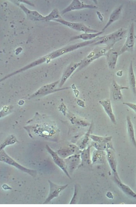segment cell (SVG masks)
I'll return each instance as SVG.
<instances>
[{
  "label": "cell",
  "instance_id": "ffe728a7",
  "mask_svg": "<svg viewBox=\"0 0 136 207\" xmlns=\"http://www.w3.org/2000/svg\"><path fill=\"white\" fill-rule=\"evenodd\" d=\"M92 147L91 145H89L86 148L82 150L80 154L81 160L80 166L90 165L92 164L90 156V150Z\"/></svg>",
  "mask_w": 136,
  "mask_h": 207
},
{
  "label": "cell",
  "instance_id": "44dd1931",
  "mask_svg": "<svg viewBox=\"0 0 136 207\" xmlns=\"http://www.w3.org/2000/svg\"><path fill=\"white\" fill-rule=\"evenodd\" d=\"M127 128L128 137L133 145L136 147V140L134 125L129 116L126 117Z\"/></svg>",
  "mask_w": 136,
  "mask_h": 207
},
{
  "label": "cell",
  "instance_id": "6da1fadb",
  "mask_svg": "<svg viewBox=\"0 0 136 207\" xmlns=\"http://www.w3.org/2000/svg\"><path fill=\"white\" fill-rule=\"evenodd\" d=\"M24 128L31 137L34 136L51 139L55 137L58 132L56 124L51 121H39Z\"/></svg>",
  "mask_w": 136,
  "mask_h": 207
},
{
  "label": "cell",
  "instance_id": "5b68a950",
  "mask_svg": "<svg viewBox=\"0 0 136 207\" xmlns=\"http://www.w3.org/2000/svg\"><path fill=\"white\" fill-rule=\"evenodd\" d=\"M96 41V39L78 43L58 49L50 54L51 59L58 57L67 52L71 51L92 44Z\"/></svg>",
  "mask_w": 136,
  "mask_h": 207
},
{
  "label": "cell",
  "instance_id": "e575fe53",
  "mask_svg": "<svg viewBox=\"0 0 136 207\" xmlns=\"http://www.w3.org/2000/svg\"><path fill=\"white\" fill-rule=\"evenodd\" d=\"M107 197L108 198L110 199H113V194L110 192H108L106 194Z\"/></svg>",
  "mask_w": 136,
  "mask_h": 207
},
{
  "label": "cell",
  "instance_id": "7c38bea8",
  "mask_svg": "<svg viewBox=\"0 0 136 207\" xmlns=\"http://www.w3.org/2000/svg\"><path fill=\"white\" fill-rule=\"evenodd\" d=\"M128 89V87L119 85L114 79L112 81L111 86L112 95L113 100L116 101L123 100L122 90Z\"/></svg>",
  "mask_w": 136,
  "mask_h": 207
},
{
  "label": "cell",
  "instance_id": "836d02e7",
  "mask_svg": "<svg viewBox=\"0 0 136 207\" xmlns=\"http://www.w3.org/2000/svg\"><path fill=\"white\" fill-rule=\"evenodd\" d=\"M2 188L4 190H11L12 188L6 184H3L2 185Z\"/></svg>",
  "mask_w": 136,
  "mask_h": 207
},
{
  "label": "cell",
  "instance_id": "30bf717a",
  "mask_svg": "<svg viewBox=\"0 0 136 207\" xmlns=\"http://www.w3.org/2000/svg\"><path fill=\"white\" fill-rule=\"evenodd\" d=\"M81 151L78 146L70 144L67 146L59 149L57 153L60 157L65 159L74 154H80Z\"/></svg>",
  "mask_w": 136,
  "mask_h": 207
},
{
  "label": "cell",
  "instance_id": "f1b7e54d",
  "mask_svg": "<svg viewBox=\"0 0 136 207\" xmlns=\"http://www.w3.org/2000/svg\"><path fill=\"white\" fill-rule=\"evenodd\" d=\"M17 140L14 135H11L7 136L0 144V150L3 149L6 146L13 144L17 142Z\"/></svg>",
  "mask_w": 136,
  "mask_h": 207
},
{
  "label": "cell",
  "instance_id": "52a82bcc",
  "mask_svg": "<svg viewBox=\"0 0 136 207\" xmlns=\"http://www.w3.org/2000/svg\"><path fill=\"white\" fill-rule=\"evenodd\" d=\"M48 182L50 185L49 192L43 204H47L54 198L58 197L60 194L68 186V184L58 185L50 180H48Z\"/></svg>",
  "mask_w": 136,
  "mask_h": 207
},
{
  "label": "cell",
  "instance_id": "4316f807",
  "mask_svg": "<svg viewBox=\"0 0 136 207\" xmlns=\"http://www.w3.org/2000/svg\"><path fill=\"white\" fill-rule=\"evenodd\" d=\"M90 138L92 141L99 143H107L110 142L112 139L111 136H102L91 134Z\"/></svg>",
  "mask_w": 136,
  "mask_h": 207
},
{
  "label": "cell",
  "instance_id": "8992f818",
  "mask_svg": "<svg viewBox=\"0 0 136 207\" xmlns=\"http://www.w3.org/2000/svg\"><path fill=\"white\" fill-rule=\"evenodd\" d=\"M135 44L134 25L131 24L126 40L118 53L119 55L127 51H133Z\"/></svg>",
  "mask_w": 136,
  "mask_h": 207
},
{
  "label": "cell",
  "instance_id": "4fadbf2b",
  "mask_svg": "<svg viewBox=\"0 0 136 207\" xmlns=\"http://www.w3.org/2000/svg\"><path fill=\"white\" fill-rule=\"evenodd\" d=\"M100 104L103 108L111 122L114 124H116V120L113 110L111 102L109 99H105L99 101Z\"/></svg>",
  "mask_w": 136,
  "mask_h": 207
},
{
  "label": "cell",
  "instance_id": "1f68e13d",
  "mask_svg": "<svg viewBox=\"0 0 136 207\" xmlns=\"http://www.w3.org/2000/svg\"><path fill=\"white\" fill-rule=\"evenodd\" d=\"M74 193L73 196L70 201V204H76L78 199V188L77 185L74 186Z\"/></svg>",
  "mask_w": 136,
  "mask_h": 207
},
{
  "label": "cell",
  "instance_id": "d4e9b609",
  "mask_svg": "<svg viewBox=\"0 0 136 207\" xmlns=\"http://www.w3.org/2000/svg\"><path fill=\"white\" fill-rule=\"evenodd\" d=\"M108 64L109 68L111 69H114L116 64L118 53L112 50L107 53Z\"/></svg>",
  "mask_w": 136,
  "mask_h": 207
},
{
  "label": "cell",
  "instance_id": "7402d4cb",
  "mask_svg": "<svg viewBox=\"0 0 136 207\" xmlns=\"http://www.w3.org/2000/svg\"><path fill=\"white\" fill-rule=\"evenodd\" d=\"M81 64L80 61L79 63L72 64L69 66L62 76L60 83V86L63 85L75 70L80 66Z\"/></svg>",
  "mask_w": 136,
  "mask_h": 207
},
{
  "label": "cell",
  "instance_id": "f546056e",
  "mask_svg": "<svg viewBox=\"0 0 136 207\" xmlns=\"http://www.w3.org/2000/svg\"><path fill=\"white\" fill-rule=\"evenodd\" d=\"M22 8L24 10V11L26 12L29 16L31 17L32 18H36L38 19V20H42L44 18H45L44 17L37 13L36 11H30L29 10L27 9L23 6V7H22Z\"/></svg>",
  "mask_w": 136,
  "mask_h": 207
},
{
  "label": "cell",
  "instance_id": "603a6c76",
  "mask_svg": "<svg viewBox=\"0 0 136 207\" xmlns=\"http://www.w3.org/2000/svg\"><path fill=\"white\" fill-rule=\"evenodd\" d=\"M122 8V6L120 5L112 12L110 14L108 22L103 28L102 31L106 29L112 23L119 19Z\"/></svg>",
  "mask_w": 136,
  "mask_h": 207
},
{
  "label": "cell",
  "instance_id": "5bb4252c",
  "mask_svg": "<svg viewBox=\"0 0 136 207\" xmlns=\"http://www.w3.org/2000/svg\"><path fill=\"white\" fill-rule=\"evenodd\" d=\"M109 48H105L99 50L95 52L93 51L91 52L89 54L87 57L84 60L81 61V64L80 65V68H81L89 64L93 60L97 59L100 57L105 55L107 53V51L108 50V49Z\"/></svg>",
  "mask_w": 136,
  "mask_h": 207
},
{
  "label": "cell",
  "instance_id": "9a60e30c",
  "mask_svg": "<svg viewBox=\"0 0 136 207\" xmlns=\"http://www.w3.org/2000/svg\"><path fill=\"white\" fill-rule=\"evenodd\" d=\"M97 8V7L95 5L86 4L79 0H74L68 7L63 11V13H64L71 10L83 8Z\"/></svg>",
  "mask_w": 136,
  "mask_h": 207
},
{
  "label": "cell",
  "instance_id": "cb8c5ba5",
  "mask_svg": "<svg viewBox=\"0 0 136 207\" xmlns=\"http://www.w3.org/2000/svg\"><path fill=\"white\" fill-rule=\"evenodd\" d=\"M71 123L77 126L83 127H89L90 124L85 119L77 115L73 114L70 118Z\"/></svg>",
  "mask_w": 136,
  "mask_h": 207
},
{
  "label": "cell",
  "instance_id": "277c9868",
  "mask_svg": "<svg viewBox=\"0 0 136 207\" xmlns=\"http://www.w3.org/2000/svg\"><path fill=\"white\" fill-rule=\"evenodd\" d=\"M110 142L108 143L107 147L105 151L106 153L107 160L112 171L114 177L120 179L117 171V164L114 149Z\"/></svg>",
  "mask_w": 136,
  "mask_h": 207
},
{
  "label": "cell",
  "instance_id": "e0dca14e",
  "mask_svg": "<svg viewBox=\"0 0 136 207\" xmlns=\"http://www.w3.org/2000/svg\"><path fill=\"white\" fill-rule=\"evenodd\" d=\"M128 78L129 86L135 97H136V79L132 61L130 63L128 72Z\"/></svg>",
  "mask_w": 136,
  "mask_h": 207
},
{
  "label": "cell",
  "instance_id": "4dcf8cb0",
  "mask_svg": "<svg viewBox=\"0 0 136 207\" xmlns=\"http://www.w3.org/2000/svg\"><path fill=\"white\" fill-rule=\"evenodd\" d=\"M107 143H99L92 141L91 145L94 147L95 149L105 151L107 147Z\"/></svg>",
  "mask_w": 136,
  "mask_h": 207
},
{
  "label": "cell",
  "instance_id": "ba28073f",
  "mask_svg": "<svg viewBox=\"0 0 136 207\" xmlns=\"http://www.w3.org/2000/svg\"><path fill=\"white\" fill-rule=\"evenodd\" d=\"M47 152L51 156L54 163L65 173L70 179L71 178L68 173L64 159L60 157L57 153L53 150L48 145L45 146Z\"/></svg>",
  "mask_w": 136,
  "mask_h": 207
},
{
  "label": "cell",
  "instance_id": "484cf974",
  "mask_svg": "<svg viewBox=\"0 0 136 207\" xmlns=\"http://www.w3.org/2000/svg\"><path fill=\"white\" fill-rule=\"evenodd\" d=\"M92 123H91L89 126V128L87 132L84 135L79 145L78 146L81 150H82L86 148L88 145L90 139V136L91 134L92 129Z\"/></svg>",
  "mask_w": 136,
  "mask_h": 207
},
{
  "label": "cell",
  "instance_id": "d6a6232c",
  "mask_svg": "<svg viewBox=\"0 0 136 207\" xmlns=\"http://www.w3.org/2000/svg\"><path fill=\"white\" fill-rule=\"evenodd\" d=\"M123 104L127 106L136 113V103L130 102H124Z\"/></svg>",
  "mask_w": 136,
  "mask_h": 207
},
{
  "label": "cell",
  "instance_id": "3957f363",
  "mask_svg": "<svg viewBox=\"0 0 136 207\" xmlns=\"http://www.w3.org/2000/svg\"><path fill=\"white\" fill-rule=\"evenodd\" d=\"M126 30L120 28L112 33L99 38L96 44H107L111 46L115 42L122 39L126 34Z\"/></svg>",
  "mask_w": 136,
  "mask_h": 207
},
{
  "label": "cell",
  "instance_id": "9c48e42d",
  "mask_svg": "<svg viewBox=\"0 0 136 207\" xmlns=\"http://www.w3.org/2000/svg\"><path fill=\"white\" fill-rule=\"evenodd\" d=\"M54 20L78 31L87 33H95L99 32L90 29L82 23L68 22L61 19H55Z\"/></svg>",
  "mask_w": 136,
  "mask_h": 207
},
{
  "label": "cell",
  "instance_id": "ac0fdd59",
  "mask_svg": "<svg viewBox=\"0 0 136 207\" xmlns=\"http://www.w3.org/2000/svg\"><path fill=\"white\" fill-rule=\"evenodd\" d=\"M114 180L119 188L126 195L136 199V193L129 186L123 183L120 179L114 177Z\"/></svg>",
  "mask_w": 136,
  "mask_h": 207
},
{
  "label": "cell",
  "instance_id": "7a4b0ae2",
  "mask_svg": "<svg viewBox=\"0 0 136 207\" xmlns=\"http://www.w3.org/2000/svg\"><path fill=\"white\" fill-rule=\"evenodd\" d=\"M0 161L13 166L32 177L35 176L36 174V171L28 168L22 165L9 156L4 149L0 150Z\"/></svg>",
  "mask_w": 136,
  "mask_h": 207
},
{
  "label": "cell",
  "instance_id": "2e32d148",
  "mask_svg": "<svg viewBox=\"0 0 136 207\" xmlns=\"http://www.w3.org/2000/svg\"><path fill=\"white\" fill-rule=\"evenodd\" d=\"M106 153L105 151L95 149L93 152L91 159L92 164H102L104 163L106 159Z\"/></svg>",
  "mask_w": 136,
  "mask_h": 207
},
{
  "label": "cell",
  "instance_id": "8fae6325",
  "mask_svg": "<svg viewBox=\"0 0 136 207\" xmlns=\"http://www.w3.org/2000/svg\"><path fill=\"white\" fill-rule=\"evenodd\" d=\"M67 169L70 172L74 171L77 168L80 166L81 160L80 154L72 155L64 159Z\"/></svg>",
  "mask_w": 136,
  "mask_h": 207
},
{
  "label": "cell",
  "instance_id": "d6986e66",
  "mask_svg": "<svg viewBox=\"0 0 136 207\" xmlns=\"http://www.w3.org/2000/svg\"><path fill=\"white\" fill-rule=\"evenodd\" d=\"M58 82V81H56L47 85L46 86H44L41 87L31 96V97L44 96L59 90V89H55L56 86Z\"/></svg>",
  "mask_w": 136,
  "mask_h": 207
},
{
  "label": "cell",
  "instance_id": "83f0119b",
  "mask_svg": "<svg viewBox=\"0 0 136 207\" xmlns=\"http://www.w3.org/2000/svg\"><path fill=\"white\" fill-rule=\"evenodd\" d=\"M102 33L103 31L95 33H85L75 36L72 39H81L87 41L90 40L95 38Z\"/></svg>",
  "mask_w": 136,
  "mask_h": 207
}]
</instances>
